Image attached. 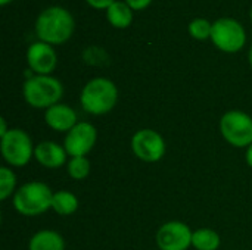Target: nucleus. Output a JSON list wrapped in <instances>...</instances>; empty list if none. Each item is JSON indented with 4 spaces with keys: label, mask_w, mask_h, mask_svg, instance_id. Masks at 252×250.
I'll return each instance as SVG.
<instances>
[{
    "label": "nucleus",
    "mask_w": 252,
    "mask_h": 250,
    "mask_svg": "<svg viewBox=\"0 0 252 250\" xmlns=\"http://www.w3.org/2000/svg\"><path fill=\"white\" fill-rule=\"evenodd\" d=\"M75 22L69 10L62 6L44 9L35 19V34L40 41L50 46L66 43L74 34Z\"/></svg>",
    "instance_id": "obj_1"
},
{
    "label": "nucleus",
    "mask_w": 252,
    "mask_h": 250,
    "mask_svg": "<svg viewBox=\"0 0 252 250\" xmlns=\"http://www.w3.org/2000/svg\"><path fill=\"white\" fill-rule=\"evenodd\" d=\"M118 102V88L109 78L97 77L90 80L81 90L80 103L90 115H105Z\"/></svg>",
    "instance_id": "obj_2"
},
{
    "label": "nucleus",
    "mask_w": 252,
    "mask_h": 250,
    "mask_svg": "<svg viewBox=\"0 0 252 250\" xmlns=\"http://www.w3.org/2000/svg\"><path fill=\"white\" fill-rule=\"evenodd\" d=\"M53 192L46 183L30 181L22 184L13 194L12 203L24 217H38L52 209Z\"/></svg>",
    "instance_id": "obj_3"
},
{
    "label": "nucleus",
    "mask_w": 252,
    "mask_h": 250,
    "mask_svg": "<svg viewBox=\"0 0 252 250\" xmlns=\"http://www.w3.org/2000/svg\"><path fill=\"white\" fill-rule=\"evenodd\" d=\"M25 102L35 109H49L63 96L62 83L52 75H34L22 85Z\"/></svg>",
    "instance_id": "obj_4"
},
{
    "label": "nucleus",
    "mask_w": 252,
    "mask_h": 250,
    "mask_svg": "<svg viewBox=\"0 0 252 250\" xmlns=\"http://www.w3.org/2000/svg\"><path fill=\"white\" fill-rule=\"evenodd\" d=\"M1 139L0 150L4 162L10 167L22 168L34 156V146L27 131L21 128H10Z\"/></svg>",
    "instance_id": "obj_5"
},
{
    "label": "nucleus",
    "mask_w": 252,
    "mask_h": 250,
    "mask_svg": "<svg viewBox=\"0 0 252 250\" xmlns=\"http://www.w3.org/2000/svg\"><path fill=\"white\" fill-rule=\"evenodd\" d=\"M223 139L236 149H248L252 144V118L242 111H229L220 119Z\"/></svg>",
    "instance_id": "obj_6"
},
{
    "label": "nucleus",
    "mask_w": 252,
    "mask_h": 250,
    "mask_svg": "<svg viewBox=\"0 0 252 250\" xmlns=\"http://www.w3.org/2000/svg\"><path fill=\"white\" fill-rule=\"evenodd\" d=\"M211 40L217 49L226 53H236L247 43V32L241 22L233 18H220L213 24Z\"/></svg>",
    "instance_id": "obj_7"
},
{
    "label": "nucleus",
    "mask_w": 252,
    "mask_h": 250,
    "mask_svg": "<svg viewBox=\"0 0 252 250\" xmlns=\"http://www.w3.org/2000/svg\"><path fill=\"white\" fill-rule=\"evenodd\" d=\"M165 140L164 137L151 128H142L131 137V150L134 156L143 162L154 164L164 158L165 155Z\"/></svg>",
    "instance_id": "obj_8"
},
{
    "label": "nucleus",
    "mask_w": 252,
    "mask_h": 250,
    "mask_svg": "<svg viewBox=\"0 0 252 250\" xmlns=\"http://www.w3.org/2000/svg\"><path fill=\"white\" fill-rule=\"evenodd\" d=\"M193 231L182 221H168L157 231V245L159 250H188L192 246Z\"/></svg>",
    "instance_id": "obj_9"
},
{
    "label": "nucleus",
    "mask_w": 252,
    "mask_h": 250,
    "mask_svg": "<svg viewBox=\"0 0 252 250\" xmlns=\"http://www.w3.org/2000/svg\"><path fill=\"white\" fill-rule=\"evenodd\" d=\"M97 140V131L90 122H78L72 130H69L63 140V147L71 158L86 156L92 152Z\"/></svg>",
    "instance_id": "obj_10"
},
{
    "label": "nucleus",
    "mask_w": 252,
    "mask_h": 250,
    "mask_svg": "<svg viewBox=\"0 0 252 250\" xmlns=\"http://www.w3.org/2000/svg\"><path fill=\"white\" fill-rule=\"evenodd\" d=\"M27 63L35 75H50L58 65V56L50 44L37 41L27 50Z\"/></svg>",
    "instance_id": "obj_11"
},
{
    "label": "nucleus",
    "mask_w": 252,
    "mask_h": 250,
    "mask_svg": "<svg viewBox=\"0 0 252 250\" xmlns=\"http://www.w3.org/2000/svg\"><path fill=\"white\" fill-rule=\"evenodd\" d=\"M44 121L49 128L58 133H68L78 124L77 112L65 103H58L46 109Z\"/></svg>",
    "instance_id": "obj_12"
},
{
    "label": "nucleus",
    "mask_w": 252,
    "mask_h": 250,
    "mask_svg": "<svg viewBox=\"0 0 252 250\" xmlns=\"http://www.w3.org/2000/svg\"><path fill=\"white\" fill-rule=\"evenodd\" d=\"M66 155L65 147L55 141H40L34 149L35 161L47 169H58L63 167L66 164Z\"/></svg>",
    "instance_id": "obj_13"
},
{
    "label": "nucleus",
    "mask_w": 252,
    "mask_h": 250,
    "mask_svg": "<svg viewBox=\"0 0 252 250\" xmlns=\"http://www.w3.org/2000/svg\"><path fill=\"white\" fill-rule=\"evenodd\" d=\"M28 250H65V240L58 231L41 230L30 239Z\"/></svg>",
    "instance_id": "obj_14"
},
{
    "label": "nucleus",
    "mask_w": 252,
    "mask_h": 250,
    "mask_svg": "<svg viewBox=\"0 0 252 250\" xmlns=\"http://www.w3.org/2000/svg\"><path fill=\"white\" fill-rule=\"evenodd\" d=\"M106 19L115 28H127L133 22V9L126 1H114L106 9Z\"/></svg>",
    "instance_id": "obj_15"
},
{
    "label": "nucleus",
    "mask_w": 252,
    "mask_h": 250,
    "mask_svg": "<svg viewBox=\"0 0 252 250\" xmlns=\"http://www.w3.org/2000/svg\"><path fill=\"white\" fill-rule=\"evenodd\" d=\"M52 209L61 217H69L78 209V199L75 194L66 190H59L53 193L52 197Z\"/></svg>",
    "instance_id": "obj_16"
},
{
    "label": "nucleus",
    "mask_w": 252,
    "mask_h": 250,
    "mask_svg": "<svg viewBox=\"0 0 252 250\" xmlns=\"http://www.w3.org/2000/svg\"><path fill=\"white\" fill-rule=\"evenodd\" d=\"M221 245V239L217 231L211 228H199L193 231L192 246L196 250H217Z\"/></svg>",
    "instance_id": "obj_17"
},
{
    "label": "nucleus",
    "mask_w": 252,
    "mask_h": 250,
    "mask_svg": "<svg viewBox=\"0 0 252 250\" xmlns=\"http://www.w3.org/2000/svg\"><path fill=\"white\" fill-rule=\"evenodd\" d=\"M90 169H92V165H90V161L86 156L71 158L68 161V164H66V172L75 181L86 180L89 177V174H90Z\"/></svg>",
    "instance_id": "obj_18"
},
{
    "label": "nucleus",
    "mask_w": 252,
    "mask_h": 250,
    "mask_svg": "<svg viewBox=\"0 0 252 250\" xmlns=\"http://www.w3.org/2000/svg\"><path fill=\"white\" fill-rule=\"evenodd\" d=\"M16 187V175L9 167L0 168V200H6L12 194H15Z\"/></svg>",
    "instance_id": "obj_19"
},
{
    "label": "nucleus",
    "mask_w": 252,
    "mask_h": 250,
    "mask_svg": "<svg viewBox=\"0 0 252 250\" xmlns=\"http://www.w3.org/2000/svg\"><path fill=\"white\" fill-rule=\"evenodd\" d=\"M189 34L195 38V40H207V38H211V31H213V24L205 19V18H195L189 27Z\"/></svg>",
    "instance_id": "obj_20"
},
{
    "label": "nucleus",
    "mask_w": 252,
    "mask_h": 250,
    "mask_svg": "<svg viewBox=\"0 0 252 250\" xmlns=\"http://www.w3.org/2000/svg\"><path fill=\"white\" fill-rule=\"evenodd\" d=\"M83 60L90 66H103L109 62V57L102 47L90 46L83 52Z\"/></svg>",
    "instance_id": "obj_21"
},
{
    "label": "nucleus",
    "mask_w": 252,
    "mask_h": 250,
    "mask_svg": "<svg viewBox=\"0 0 252 250\" xmlns=\"http://www.w3.org/2000/svg\"><path fill=\"white\" fill-rule=\"evenodd\" d=\"M89 3V6H92L93 9H97V10H106L114 1L117 0H86Z\"/></svg>",
    "instance_id": "obj_22"
},
{
    "label": "nucleus",
    "mask_w": 252,
    "mask_h": 250,
    "mask_svg": "<svg viewBox=\"0 0 252 250\" xmlns=\"http://www.w3.org/2000/svg\"><path fill=\"white\" fill-rule=\"evenodd\" d=\"M133 10H143V9H146L151 3H152V0H124Z\"/></svg>",
    "instance_id": "obj_23"
},
{
    "label": "nucleus",
    "mask_w": 252,
    "mask_h": 250,
    "mask_svg": "<svg viewBox=\"0 0 252 250\" xmlns=\"http://www.w3.org/2000/svg\"><path fill=\"white\" fill-rule=\"evenodd\" d=\"M7 131H9V128L6 125V119L4 118H0V137H3Z\"/></svg>",
    "instance_id": "obj_24"
},
{
    "label": "nucleus",
    "mask_w": 252,
    "mask_h": 250,
    "mask_svg": "<svg viewBox=\"0 0 252 250\" xmlns=\"http://www.w3.org/2000/svg\"><path fill=\"white\" fill-rule=\"evenodd\" d=\"M245 161H247V164L250 165L252 168V144L247 149V153H245Z\"/></svg>",
    "instance_id": "obj_25"
},
{
    "label": "nucleus",
    "mask_w": 252,
    "mask_h": 250,
    "mask_svg": "<svg viewBox=\"0 0 252 250\" xmlns=\"http://www.w3.org/2000/svg\"><path fill=\"white\" fill-rule=\"evenodd\" d=\"M248 60H250V65L252 66V46L251 49H250V55H248Z\"/></svg>",
    "instance_id": "obj_26"
},
{
    "label": "nucleus",
    "mask_w": 252,
    "mask_h": 250,
    "mask_svg": "<svg viewBox=\"0 0 252 250\" xmlns=\"http://www.w3.org/2000/svg\"><path fill=\"white\" fill-rule=\"evenodd\" d=\"M10 1H12V0H0V4H1V6H6V4L10 3Z\"/></svg>",
    "instance_id": "obj_27"
},
{
    "label": "nucleus",
    "mask_w": 252,
    "mask_h": 250,
    "mask_svg": "<svg viewBox=\"0 0 252 250\" xmlns=\"http://www.w3.org/2000/svg\"><path fill=\"white\" fill-rule=\"evenodd\" d=\"M250 18H251V21H252V7H251V10H250Z\"/></svg>",
    "instance_id": "obj_28"
}]
</instances>
